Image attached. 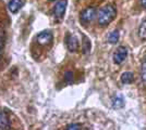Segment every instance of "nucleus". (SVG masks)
Returning a JSON list of instances; mask_svg holds the SVG:
<instances>
[{
  "label": "nucleus",
  "instance_id": "ddd939ff",
  "mask_svg": "<svg viewBox=\"0 0 146 130\" xmlns=\"http://www.w3.org/2000/svg\"><path fill=\"white\" fill-rule=\"evenodd\" d=\"M124 106V99L122 95H117L113 99V107L115 108H121Z\"/></svg>",
  "mask_w": 146,
  "mask_h": 130
},
{
  "label": "nucleus",
  "instance_id": "4468645a",
  "mask_svg": "<svg viewBox=\"0 0 146 130\" xmlns=\"http://www.w3.org/2000/svg\"><path fill=\"white\" fill-rule=\"evenodd\" d=\"M141 80H142V84L146 86V59L144 60L141 68Z\"/></svg>",
  "mask_w": 146,
  "mask_h": 130
},
{
  "label": "nucleus",
  "instance_id": "6e6552de",
  "mask_svg": "<svg viewBox=\"0 0 146 130\" xmlns=\"http://www.w3.org/2000/svg\"><path fill=\"white\" fill-rule=\"evenodd\" d=\"M10 120L8 118V115L5 111L0 110V130L10 129Z\"/></svg>",
  "mask_w": 146,
  "mask_h": 130
},
{
  "label": "nucleus",
  "instance_id": "0eeeda50",
  "mask_svg": "<svg viewBox=\"0 0 146 130\" xmlns=\"http://www.w3.org/2000/svg\"><path fill=\"white\" fill-rule=\"evenodd\" d=\"M23 5H24V0H10L8 2V9L12 14H15L20 11Z\"/></svg>",
  "mask_w": 146,
  "mask_h": 130
},
{
  "label": "nucleus",
  "instance_id": "f03ea898",
  "mask_svg": "<svg viewBox=\"0 0 146 130\" xmlns=\"http://www.w3.org/2000/svg\"><path fill=\"white\" fill-rule=\"evenodd\" d=\"M68 0H59L58 2H56L55 7L52 9V14L55 16L56 20H62L64 18L66 10H67Z\"/></svg>",
  "mask_w": 146,
  "mask_h": 130
},
{
  "label": "nucleus",
  "instance_id": "f8f14e48",
  "mask_svg": "<svg viewBox=\"0 0 146 130\" xmlns=\"http://www.w3.org/2000/svg\"><path fill=\"white\" fill-rule=\"evenodd\" d=\"M108 42L109 43H117L118 42V40H119V31H111L109 35H108Z\"/></svg>",
  "mask_w": 146,
  "mask_h": 130
},
{
  "label": "nucleus",
  "instance_id": "2eb2a0df",
  "mask_svg": "<svg viewBox=\"0 0 146 130\" xmlns=\"http://www.w3.org/2000/svg\"><path fill=\"white\" fill-rule=\"evenodd\" d=\"M73 80H74V75H73L72 72H67L66 74H64V81L67 82V84H72Z\"/></svg>",
  "mask_w": 146,
  "mask_h": 130
},
{
  "label": "nucleus",
  "instance_id": "7ed1b4c3",
  "mask_svg": "<svg viewBox=\"0 0 146 130\" xmlns=\"http://www.w3.org/2000/svg\"><path fill=\"white\" fill-rule=\"evenodd\" d=\"M96 16H97L96 9L93 8V7H90V8H86L85 10H83V11L81 12L80 20H81L82 24H90Z\"/></svg>",
  "mask_w": 146,
  "mask_h": 130
},
{
  "label": "nucleus",
  "instance_id": "a211bd4d",
  "mask_svg": "<svg viewBox=\"0 0 146 130\" xmlns=\"http://www.w3.org/2000/svg\"><path fill=\"white\" fill-rule=\"evenodd\" d=\"M141 6L146 9V0H141Z\"/></svg>",
  "mask_w": 146,
  "mask_h": 130
},
{
  "label": "nucleus",
  "instance_id": "1a4fd4ad",
  "mask_svg": "<svg viewBox=\"0 0 146 130\" xmlns=\"http://www.w3.org/2000/svg\"><path fill=\"white\" fill-rule=\"evenodd\" d=\"M134 81V75L131 72H125L121 75V82L124 85H130Z\"/></svg>",
  "mask_w": 146,
  "mask_h": 130
},
{
  "label": "nucleus",
  "instance_id": "9b49d317",
  "mask_svg": "<svg viewBox=\"0 0 146 130\" xmlns=\"http://www.w3.org/2000/svg\"><path fill=\"white\" fill-rule=\"evenodd\" d=\"M139 36L142 40L146 41V19L142 22V24L140 25V28H139Z\"/></svg>",
  "mask_w": 146,
  "mask_h": 130
},
{
  "label": "nucleus",
  "instance_id": "f257e3e1",
  "mask_svg": "<svg viewBox=\"0 0 146 130\" xmlns=\"http://www.w3.org/2000/svg\"><path fill=\"white\" fill-rule=\"evenodd\" d=\"M117 16V10L112 5H106L97 12V22L99 26H107Z\"/></svg>",
  "mask_w": 146,
  "mask_h": 130
},
{
  "label": "nucleus",
  "instance_id": "f3484780",
  "mask_svg": "<svg viewBox=\"0 0 146 130\" xmlns=\"http://www.w3.org/2000/svg\"><path fill=\"white\" fill-rule=\"evenodd\" d=\"M67 129H82V126L80 124H70L66 127Z\"/></svg>",
  "mask_w": 146,
  "mask_h": 130
},
{
  "label": "nucleus",
  "instance_id": "20e7f679",
  "mask_svg": "<svg viewBox=\"0 0 146 130\" xmlns=\"http://www.w3.org/2000/svg\"><path fill=\"white\" fill-rule=\"evenodd\" d=\"M52 33L50 31H40L36 36V42L40 46H48L52 42Z\"/></svg>",
  "mask_w": 146,
  "mask_h": 130
},
{
  "label": "nucleus",
  "instance_id": "dca6fc26",
  "mask_svg": "<svg viewBox=\"0 0 146 130\" xmlns=\"http://www.w3.org/2000/svg\"><path fill=\"white\" fill-rule=\"evenodd\" d=\"M3 46H5V31L2 28H0V56H1Z\"/></svg>",
  "mask_w": 146,
  "mask_h": 130
},
{
  "label": "nucleus",
  "instance_id": "423d86ee",
  "mask_svg": "<svg viewBox=\"0 0 146 130\" xmlns=\"http://www.w3.org/2000/svg\"><path fill=\"white\" fill-rule=\"evenodd\" d=\"M66 44H67V48L70 52H75L79 49V40L73 35H68L66 38Z\"/></svg>",
  "mask_w": 146,
  "mask_h": 130
},
{
  "label": "nucleus",
  "instance_id": "39448f33",
  "mask_svg": "<svg viewBox=\"0 0 146 130\" xmlns=\"http://www.w3.org/2000/svg\"><path fill=\"white\" fill-rule=\"evenodd\" d=\"M128 56V50L125 47H119L113 53V62L116 64H121Z\"/></svg>",
  "mask_w": 146,
  "mask_h": 130
},
{
  "label": "nucleus",
  "instance_id": "9d476101",
  "mask_svg": "<svg viewBox=\"0 0 146 130\" xmlns=\"http://www.w3.org/2000/svg\"><path fill=\"white\" fill-rule=\"evenodd\" d=\"M91 49H92L91 40L86 37V36H83V53H84V54L90 53V52H91Z\"/></svg>",
  "mask_w": 146,
  "mask_h": 130
},
{
  "label": "nucleus",
  "instance_id": "6ab92c4d",
  "mask_svg": "<svg viewBox=\"0 0 146 130\" xmlns=\"http://www.w3.org/2000/svg\"><path fill=\"white\" fill-rule=\"evenodd\" d=\"M49 1H56V0H49Z\"/></svg>",
  "mask_w": 146,
  "mask_h": 130
}]
</instances>
